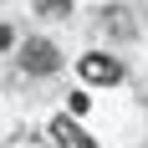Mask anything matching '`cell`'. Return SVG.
<instances>
[{"instance_id": "obj_1", "label": "cell", "mask_w": 148, "mask_h": 148, "mask_svg": "<svg viewBox=\"0 0 148 148\" xmlns=\"http://www.w3.org/2000/svg\"><path fill=\"white\" fill-rule=\"evenodd\" d=\"M77 72L87 77V82H107V87H112V82H123V61H118V56H102V51H92V56L77 61Z\"/></svg>"}, {"instance_id": "obj_2", "label": "cell", "mask_w": 148, "mask_h": 148, "mask_svg": "<svg viewBox=\"0 0 148 148\" xmlns=\"http://www.w3.org/2000/svg\"><path fill=\"white\" fill-rule=\"evenodd\" d=\"M21 66L36 72V77H46V72H56V66H61V56H56V46H51V41H26V46H21Z\"/></svg>"}, {"instance_id": "obj_3", "label": "cell", "mask_w": 148, "mask_h": 148, "mask_svg": "<svg viewBox=\"0 0 148 148\" xmlns=\"http://www.w3.org/2000/svg\"><path fill=\"white\" fill-rule=\"evenodd\" d=\"M51 138H56L61 148H97V143H92V138L82 133V128H77L72 118H56V123H51Z\"/></svg>"}, {"instance_id": "obj_4", "label": "cell", "mask_w": 148, "mask_h": 148, "mask_svg": "<svg viewBox=\"0 0 148 148\" xmlns=\"http://www.w3.org/2000/svg\"><path fill=\"white\" fill-rule=\"evenodd\" d=\"M41 15H72V0H36Z\"/></svg>"}, {"instance_id": "obj_5", "label": "cell", "mask_w": 148, "mask_h": 148, "mask_svg": "<svg viewBox=\"0 0 148 148\" xmlns=\"http://www.w3.org/2000/svg\"><path fill=\"white\" fill-rule=\"evenodd\" d=\"M0 46H10V26H0Z\"/></svg>"}]
</instances>
